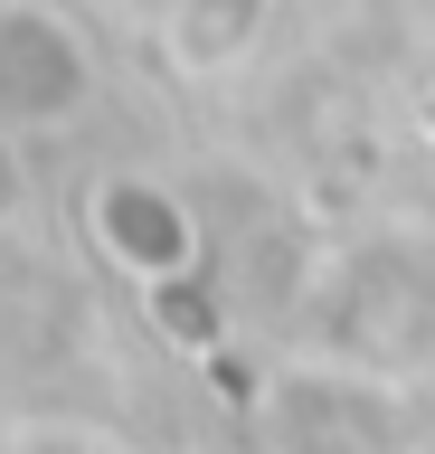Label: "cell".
I'll use <instances>...</instances> for the list:
<instances>
[{
  "instance_id": "obj_5",
  "label": "cell",
  "mask_w": 435,
  "mask_h": 454,
  "mask_svg": "<svg viewBox=\"0 0 435 454\" xmlns=\"http://www.w3.org/2000/svg\"><path fill=\"white\" fill-rule=\"evenodd\" d=\"M0 454H133V445H114V435H95V426H19Z\"/></svg>"
},
{
  "instance_id": "obj_4",
  "label": "cell",
  "mask_w": 435,
  "mask_h": 454,
  "mask_svg": "<svg viewBox=\"0 0 435 454\" xmlns=\"http://www.w3.org/2000/svg\"><path fill=\"white\" fill-rule=\"evenodd\" d=\"M265 0H171V57L180 67H228L256 48Z\"/></svg>"
},
{
  "instance_id": "obj_1",
  "label": "cell",
  "mask_w": 435,
  "mask_h": 454,
  "mask_svg": "<svg viewBox=\"0 0 435 454\" xmlns=\"http://www.w3.org/2000/svg\"><path fill=\"white\" fill-rule=\"evenodd\" d=\"M256 435H265V454H407L416 445V417L398 407L388 379L313 360V369H284L265 388Z\"/></svg>"
},
{
  "instance_id": "obj_2",
  "label": "cell",
  "mask_w": 435,
  "mask_h": 454,
  "mask_svg": "<svg viewBox=\"0 0 435 454\" xmlns=\"http://www.w3.org/2000/svg\"><path fill=\"white\" fill-rule=\"evenodd\" d=\"M95 95V48L48 0H0V123H76Z\"/></svg>"
},
{
  "instance_id": "obj_3",
  "label": "cell",
  "mask_w": 435,
  "mask_h": 454,
  "mask_svg": "<svg viewBox=\"0 0 435 454\" xmlns=\"http://www.w3.org/2000/svg\"><path fill=\"white\" fill-rule=\"evenodd\" d=\"M95 237L133 265V275L171 284L190 265V208H180L161 180H114V190H95Z\"/></svg>"
}]
</instances>
